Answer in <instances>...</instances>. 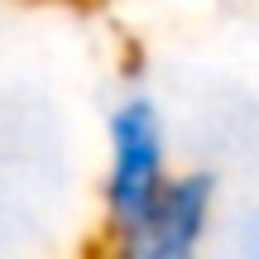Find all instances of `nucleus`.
I'll use <instances>...</instances> for the list:
<instances>
[{
    "label": "nucleus",
    "instance_id": "f257e3e1",
    "mask_svg": "<svg viewBox=\"0 0 259 259\" xmlns=\"http://www.w3.org/2000/svg\"><path fill=\"white\" fill-rule=\"evenodd\" d=\"M178 178L168 115L154 92L130 87L106 111V163H101V216L106 226L154 206Z\"/></svg>",
    "mask_w": 259,
    "mask_h": 259
},
{
    "label": "nucleus",
    "instance_id": "f03ea898",
    "mask_svg": "<svg viewBox=\"0 0 259 259\" xmlns=\"http://www.w3.org/2000/svg\"><path fill=\"white\" fill-rule=\"evenodd\" d=\"M221 183L206 168H187L154 206L101 231L96 259H211L221 231Z\"/></svg>",
    "mask_w": 259,
    "mask_h": 259
},
{
    "label": "nucleus",
    "instance_id": "7ed1b4c3",
    "mask_svg": "<svg viewBox=\"0 0 259 259\" xmlns=\"http://www.w3.org/2000/svg\"><path fill=\"white\" fill-rule=\"evenodd\" d=\"M211 259H259V202H245L221 216Z\"/></svg>",
    "mask_w": 259,
    "mask_h": 259
}]
</instances>
